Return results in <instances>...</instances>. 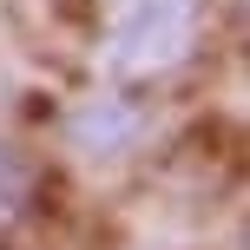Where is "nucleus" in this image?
Returning <instances> with one entry per match:
<instances>
[{
	"instance_id": "1",
	"label": "nucleus",
	"mask_w": 250,
	"mask_h": 250,
	"mask_svg": "<svg viewBox=\"0 0 250 250\" xmlns=\"http://www.w3.org/2000/svg\"><path fill=\"white\" fill-rule=\"evenodd\" d=\"M204 0H112L105 7V73L119 79H158L198 53Z\"/></svg>"
},
{
	"instance_id": "3",
	"label": "nucleus",
	"mask_w": 250,
	"mask_h": 250,
	"mask_svg": "<svg viewBox=\"0 0 250 250\" xmlns=\"http://www.w3.org/2000/svg\"><path fill=\"white\" fill-rule=\"evenodd\" d=\"M33 191H40V171L20 158V151L0 145V237L26 224V211H33Z\"/></svg>"
},
{
	"instance_id": "2",
	"label": "nucleus",
	"mask_w": 250,
	"mask_h": 250,
	"mask_svg": "<svg viewBox=\"0 0 250 250\" xmlns=\"http://www.w3.org/2000/svg\"><path fill=\"white\" fill-rule=\"evenodd\" d=\"M145 112H138L125 92H99V99H79L73 112H66V138H73L86 158H125V151H138V138H145Z\"/></svg>"
}]
</instances>
